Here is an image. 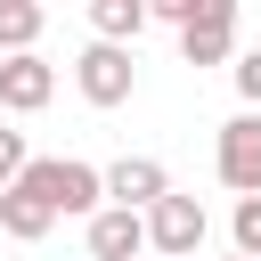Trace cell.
Listing matches in <instances>:
<instances>
[{
  "label": "cell",
  "mask_w": 261,
  "mask_h": 261,
  "mask_svg": "<svg viewBox=\"0 0 261 261\" xmlns=\"http://www.w3.org/2000/svg\"><path fill=\"white\" fill-rule=\"evenodd\" d=\"M24 188H33V196H49V204H57V220H65V212H82V220H98V212H106V171H98V163H73V155H33Z\"/></svg>",
  "instance_id": "1"
},
{
  "label": "cell",
  "mask_w": 261,
  "mask_h": 261,
  "mask_svg": "<svg viewBox=\"0 0 261 261\" xmlns=\"http://www.w3.org/2000/svg\"><path fill=\"white\" fill-rule=\"evenodd\" d=\"M204 237H212V212H204L196 196H179V188L147 212V245H155V261H196Z\"/></svg>",
  "instance_id": "2"
},
{
  "label": "cell",
  "mask_w": 261,
  "mask_h": 261,
  "mask_svg": "<svg viewBox=\"0 0 261 261\" xmlns=\"http://www.w3.org/2000/svg\"><path fill=\"white\" fill-rule=\"evenodd\" d=\"M212 171H220V188H237V204L261 196V114H228V122H220Z\"/></svg>",
  "instance_id": "3"
},
{
  "label": "cell",
  "mask_w": 261,
  "mask_h": 261,
  "mask_svg": "<svg viewBox=\"0 0 261 261\" xmlns=\"http://www.w3.org/2000/svg\"><path fill=\"white\" fill-rule=\"evenodd\" d=\"M73 82H82V98H90V106H122V98L139 90V65H130V49L90 41V49L73 57Z\"/></svg>",
  "instance_id": "4"
},
{
  "label": "cell",
  "mask_w": 261,
  "mask_h": 261,
  "mask_svg": "<svg viewBox=\"0 0 261 261\" xmlns=\"http://www.w3.org/2000/svg\"><path fill=\"white\" fill-rule=\"evenodd\" d=\"M179 57H188V65H228V57H237V0H204V8L179 24Z\"/></svg>",
  "instance_id": "5"
},
{
  "label": "cell",
  "mask_w": 261,
  "mask_h": 261,
  "mask_svg": "<svg viewBox=\"0 0 261 261\" xmlns=\"http://www.w3.org/2000/svg\"><path fill=\"white\" fill-rule=\"evenodd\" d=\"M171 196V171L155 163V155H122V163H106V204H122V212H155Z\"/></svg>",
  "instance_id": "6"
},
{
  "label": "cell",
  "mask_w": 261,
  "mask_h": 261,
  "mask_svg": "<svg viewBox=\"0 0 261 261\" xmlns=\"http://www.w3.org/2000/svg\"><path fill=\"white\" fill-rule=\"evenodd\" d=\"M57 98V65L33 49V57H0V114H41Z\"/></svg>",
  "instance_id": "7"
},
{
  "label": "cell",
  "mask_w": 261,
  "mask_h": 261,
  "mask_svg": "<svg viewBox=\"0 0 261 261\" xmlns=\"http://www.w3.org/2000/svg\"><path fill=\"white\" fill-rule=\"evenodd\" d=\"M139 253H155V245H147V212L106 204V212L90 220V261H139Z\"/></svg>",
  "instance_id": "8"
},
{
  "label": "cell",
  "mask_w": 261,
  "mask_h": 261,
  "mask_svg": "<svg viewBox=\"0 0 261 261\" xmlns=\"http://www.w3.org/2000/svg\"><path fill=\"white\" fill-rule=\"evenodd\" d=\"M49 228H57V204H49V196H33V188L16 179V188L0 196V237H16V245H41Z\"/></svg>",
  "instance_id": "9"
},
{
  "label": "cell",
  "mask_w": 261,
  "mask_h": 261,
  "mask_svg": "<svg viewBox=\"0 0 261 261\" xmlns=\"http://www.w3.org/2000/svg\"><path fill=\"white\" fill-rule=\"evenodd\" d=\"M147 16H155L147 0H90V33L114 41V49H130V41L147 33Z\"/></svg>",
  "instance_id": "10"
},
{
  "label": "cell",
  "mask_w": 261,
  "mask_h": 261,
  "mask_svg": "<svg viewBox=\"0 0 261 261\" xmlns=\"http://www.w3.org/2000/svg\"><path fill=\"white\" fill-rule=\"evenodd\" d=\"M41 8L33 0H0V57H33V41H41Z\"/></svg>",
  "instance_id": "11"
},
{
  "label": "cell",
  "mask_w": 261,
  "mask_h": 261,
  "mask_svg": "<svg viewBox=\"0 0 261 261\" xmlns=\"http://www.w3.org/2000/svg\"><path fill=\"white\" fill-rule=\"evenodd\" d=\"M228 237H237V253H245V261H261V196H245V204L228 212Z\"/></svg>",
  "instance_id": "12"
},
{
  "label": "cell",
  "mask_w": 261,
  "mask_h": 261,
  "mask_svg": "<svg viewBox=\"0 0 261 261\" xmlns=\"http://www.w3.org/2000/svg\"><path fill=\"white\" fill-rule=\"evenodd\" d=\"M24 171H33V147H24V130H8V122H0V196H8Z\"/></svg>",
  "instance_id": "13"
},
{
  "label": "cell",
  "mask_w": 261,
  "mask_h": 261,
  "mask_svg": "<svg viewBox=\"0 0 261 261\" xmlns=\"http://www.w3.org/2000/svg\"><path fill=\"white\" fill-rule=\"evenodd\" d=\"M228 73H237V98H245V114H261V49H245Z\"/></svg>",
  "instance_id": "14"
},
{
  "label": "cell",
  "mask_w": 261,
  "mask_h": 261,
  "mask_svg": "<svg viewBox=\"0 0 261 261\" xmlns=\"http://www.w3.org/2000/svg\"><path fill=\"white\" fill-rule=\"evenodd\" d=\"M228 261H245V253H228Z\"/></svg>",
  "instance_id": "15"
}]
</instances>
